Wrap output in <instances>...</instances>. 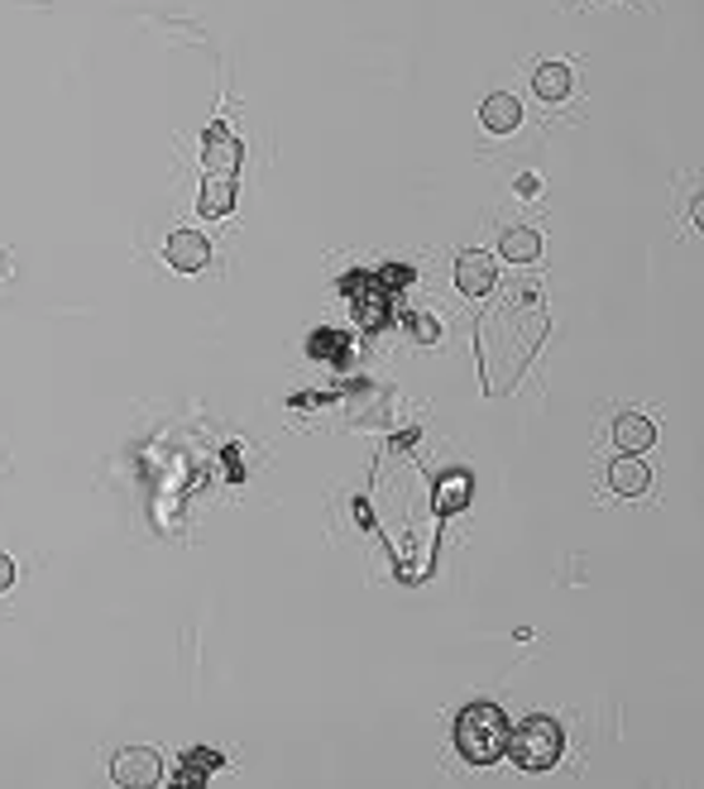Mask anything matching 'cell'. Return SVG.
I'll list each match as a JSON object with an SVG mask.
<instances>
[{"mask_svg": "<svg viewBox=\"0 0 704 789\" xmlns=\"http://www.w3.org/2000/svg\"><path fill=\"white\" fill-rule=\"evenodd\" d=\"M508 747V718L499 703H470L456 713V751L470 766H493Z\"/></svg>", "mask_w": 704, "mask_h": 789, "instance_id": "cell-1", "label": "cell"}, {"mask_svg": "<svg viewBox=\"0 0 704 789\" xmlns=\"http://www.w3.org/2000/svg\"><path fill=\"white\" fill-rule=\"evenodd\" d=\"M508 756H514V766L527 770V776H537V770H551L556 761H561L566 751V732L561 722L547 718V713H532L522 718L518 728H508Z\"/></svg>", "mask_w": 704, "mask_h": 789, "instance_id": "cell-2", "label": "cell"}, {"mask_svg": "<svg viewBox=\"0 0 704 789\" xmlns=\"http://www.w3.org/2000/svg\"><path fill=\"white\" fill-rule=\"evenodd\" d=\"M110 776L125 789H149V785H158V756L149 747H125L116 756V766H110Z\"/></svg>", "mask_w": 704, "mask_h": 789, "instance_id": "cell-3", "label": "cell"}, {"mask_svg": "<svg viewBox=\"0 0 704 789\" xmlns=\"http://www.w3.org/2000/svg\"><path fill=\"white\" fill-rule=\"evenodd\" d=\"M206 259H212V245H206L202 230H173L168 239V264L178 273H202Z\"/></svg>", "mask_w": 704, "mask_h": 789, "instance_id": "cell-4", "label": "cell"}, {"mask_svg": "<svg viewBox=\"0 0 704 789\" xmlns=\"http://www.w3.org/2000/svg\"><path fill=\"white\" fill-rule=\"evenodd\" d=\"M456 287H460V293H470V297L493 293V259H489V254H479V249L460 254V259H456Z\"/></svg>", "mask_w": 704, "mask_h": 789, "instance_id": "cell-5", "label": "cell"}, {"mask_svg": "<svg viewBox=\"0 0 704 789\" xmlns=\"http://www.w3.org/2000/svg\"><path fill=\"white\" fill-rule=\"evenodd\" d=\"M614 441H618L623 455H643V450H652V441H657V426L637 412H623L614 422Z\"/></svg>", "mask_w": 704, "mask_h": 789, "instance_id": "cell-6", "label": "cell"}, {"mask_svg": "<svg viewBox=\"0 0 704 789\" xmlns=\"http://www.w3.org/2000/svg\"><path fill=\"white\" fill-rule=\"evenodd\" d=\"M206 168H212L216 177H231L239 168V139L226 135L216 125V130H206Z\"/></svg>", "mask_w": 704, "mask_h": 789, "instance_id": "cell-7", "label": "cell"}, {"mask_svg": "<svg viewBox=\"0 0 704 789\" xmlns=\"http://www.w3.org/2000/svg\"><path fill=\"white\" fill-rule=\"evenodd\" d=\"M647 483H652V474H647L643 460H614V464H609V489H614L618 497H643Z\"/></svg>", "mask_w": 704, "mask_h": 789, "instance_id": "cell-8", "label": "cell"}, {"mask_svg": "<svg viewBox=\"0 0 704 789\" xmlns=\"http://www.w3.org/2000/svg\"><path fill=\"white\" fill-rule=\"evenodd\" d=\"M479 120L489 125L493 135H508V130H518V120H522V106L514 101L508 91H499V96H489L485 106H479Z\"/></svg>", "mask_w": 704, "mask_h": 789, "instance_id": "cell-9", "label": "cell"}, {"mask_svg": "<svg viewBox=\"0 0 704 789\" xmlns=\"http://www.w3.org/2000/svg\"><path fill=\"white\" fill-rule=\"evenodd\" d=\"M532 87H537L541 101H566V96H570V68H566V62H541Z\"/></svg>", "mask_w": 704, "mask_h": 789, "instance_id": "cell-10", "label": "cell"}, {"mask_svg": "<svg viewBox=\"0 0 704 789\" xmlns=\"http://www.w3.org/2000/svg\"><path fill=\"white\" fill-rule=\"evenodd\" d=\"M202 216H212V220H221V216H226L231 211V206H235V183H231V177H212V183H206L202 187Z\"/></svg>", "mask_w": 704, "mask_h": 789, "instance_id": "cell-11", "label": "cell"}, {"mask_svg": "<svg viewBox=\"0 0 704 789\" xmlns=\"http://www.w3.org/2000/svg\"><path fill=\"white\" fill-rule=\"evenodd\" d=\"M499 249H503V259L508 264H532L537 259V249H541V239H537V230H508L503 239H499Z\"/></svg>", "mask_w": 704, "mask_h": 789, "instance_id": "cell-12", "label": "cell"}, {"mask_svg": "<svg viewBox=\"0 0 704 789\" xmlns=\"http://www.w3.org/2000/svg\"><path fill=\"white\" fill-rule=\"evenodd\" d=\"M216 766H221V756H216V751H206V747L187 751V756H183V770H178V785H202Z\"/></svg>", "mask_w": 704, "mask_h": 789, "instance_id": "cell-13", "label": "cell"}, {"mask_svg": "<svg viewBox=\"0 0 704 789\" xmlns=\"http://www.w3.org/2000/svg\"><path fill=\"white\" fill-rule=\"evenodd\" d=\"M537 187H541V183H537L532 172H527V177H518V191H522V197H537Z\"/></svg>", "mask_w": 704, "mask_h": 789, "instance_id": "cell-14", "label": "cell"}, {"mask_svg": "<svg viewBox=\"0 0 704 789\" xmlns=\"http://www.w3.org/2000/svg\"><path fill=\"white\" fill-rule=\"evenodd\" d=\"M10 579H14V565H10V555H0V589H10Z\"/></svg>", "mask_w": 704, "mask_h": 789, "instance_id": "cell-15", "label": "cell"}]
</instances>
